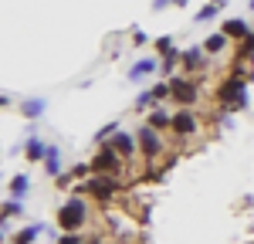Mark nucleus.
I'll use <instances>...</instances> for the list:
<instances>
[{"label":"nucleus","mask_w":254,"mask_h":244,"mask_svg":"<svg viewBox=\"0 0 254 244\" xmlns=\"http://www.w3.org/2000/svg\"><path fill=\"white\" fill-rule=\"evenodd\" d=\"M248 85L251 78L248 75H241V71H231V75H224L220 85H217V105L224 109V112H231V109H248L251 99H248Z\"/></svg>","instance_id":"1"},{"label":"nucleus","mask_w":254,"mask_h":244,"mask_svg":"<svg viewBox=\"0 0 254 244\" xmlns=\"http://www.w3.org/2000/svg\"><path fill=\"white\" fill-rule=\"evenodd\" d=\"M71 193H78V197H88V200L95 203H112L122 197V180L119 177H102V173H92L88 180H81L71 186Z\"/></svg>","instance_id":"2"},{"label":"nucleus","mask_w":254,"mask_h":244,"mask_svg":"<svg viewBox=\"0 0 254 244\" xmlns=\"http://www.w3.org/2000/svg\"><path fill=\"white\" fill-rule=\"evenodd\" d=\"M55 221H58V227L64 231V234H78L81 227L92 221V203H88V197H78V193H71V197H68V200L58 207Z\"/></svg>","instance_id":"3"},{"label":"nucleus","mask_w":254,"mask_h":244,"mask_svg":"<svg viewBox=\"0 0 254 244\" xmlns=\"http://www.w3.org/2000/svg\"><path fill=\"white\" fill-rule=\"evenodd\" d=\"M170 81V88H173V105L176 109H193L196 99H200V75H173Z\"/></svg>","instance_id":"4"},{"label":"nucleus","mask_w":254,"mask_h":244,"mask_svg":"<svg viewBox=\"0 0 254 244\" xmlns=\"http://www.w3.org/2000/svg\"><path fill=\"white\" fill-rule=\"evenodd\" d=\"M136 142H139L142 163H159L163 156H166V142H163V136H159V129H153V125H142V129L136 132Z\"/></svg>","instance_id":"5"},{"label":"nucleus","mask_w":254,"mask_h":244,"mask_svg":"<svg viewBox=\"0 0 254 244\" xmlns=\"http://www.w3.org/2000/svg\"><path fill=\"white\" fill-rule=\"evenodd\" d=\"M88 163H92V170L102 173V177H122V173H126V166H129V163L122 160L112 146H98L95 156H92Z\"/></svg>","instance_id":"6"},{"label":"nucleus","mask_w":254,"mask_h":244,"mask_svg":"<svg viewBox=\"0 0 254 244\" xmlns=\"http://www.w3.org/2000/svg\"><path fill=\"white\" fill-rule=\"evenodd\" d=\"M173 136H200V119H196L193 109H176L173 112V125H170Z\"/></svg>","instance_id":"7"},{"label":"nucleus","mask_w":254,"mask_h":244,"mask_svg":"<svg viewBox=\"0 0 254 244\" xmlns=\"http://www.w3.org/2000/svg\"><path fill=\"white\" fill-rule=\"evenodd\" d=\"M105 146H112L119 156L126 163H136V156H139V142H136V136L132 132H126V129H119L116 136H112V142H105Z\"/></svg>","instance_id":"8"},{"label":"nucleus","mask_w":254,"mask_h":244,"mask_svg":"<svg viewBox=\"0 0 254 244\" xmlns=\"http://www.w3.org/2000/svg\"><path fill=\"white\" fill-rule=\"evenodd\" d=\"M180 68L187 71V75H196V71H203L207 68V51L196 44V48H187L183 51V58H180Z\"/></svg>","instance_id":"9"},{"label":"nucleus","mask_w":254,"mask_h":244,"mask_svg":"<svg viewBox=\"0 0 254 244\" xmlns=\"http://www.w3.org/2000/svg\"><path fill=\"white\" fill-rule=\"evenodd\" d=\"M220 34H227L231 41H244V38H251L254 31H251V27H248L241 17H227L224 24H220Z\"/></svg>","instance_id":"10"},{"label":"nucleus","mask_w":254,"mask_h":244,"mask_svg":"<svg viewBox=\"0 0 254 244\" xmlns=\"http://www.w3.org/2000/svg\"><path fill=\"white\" fill-rule=\"evenodd\" d=\"M159 71V61L149 55V58H139L132 68H129V81H142V78H149V75H156Z\"/></svg>","instance_id":"11"},{"label":"nucleus","mask_w":254,"mask_h":244,"mask_svg":"<svg viewBox=\"0 0 254 244\" xmlns=\"http://www.w3.org/2000/svg\"><path fill=\"white\" fill-rule=\"evenodd\" d=\"M48 149H51V146H44L41 136H27V139H24V156H27V163H44Z\"/></svg>","instance_id":"12"},{"label":"nucleus","mask_w":254,"mask_h":244,"mask_svg":"<svg viewBox=\"0 0 254 244\" xmlns=\"http://www.w3.org/2000/svg\"><path fill=\"white\" fill-rule=\"evenodd\" d=\"M146 125H153V129H170L173 125V112H166V109H159V105H153L149 109V116H146Z\"/></svg>","instance_id":"13"},{"label":"nucleus","mask_w":254,"mask_h":244,"mask_svg":"<svg viewBox=\"0 0 254 244\" xmlns=\"http://www.w3.org/2000/svg\"><path fill=\"white\" fill-rule=\"evenodd\" d=\"M41 234H44V224H27V227H24V231H17V234H14L7 244H34Z\"/></svg>","instance_id":"14"},{"label":"nucleus","mask_w":254,"mask_h":244,"mask_svg":"<svg viewBox=\"0 0 254 244\" xmlns=\"http://www.w3.org/2000/svg\"><path fill=\"white\" fill-rule=\"evenodd\" d=\"M41 166H44V173H48V177H58V173H64V163H61L58 146H51V149H48V156H44V163H41Z\"/></svg>","instance_id":"15"},{"label":"nucleus","mask_w":254,"mask_h":244,"mask_svg":"<svg viewBox=\"0 0 254 244\" xmlns=\"http://www.w3.org/2000/svg\"><path fill=\"white\" fill-rule=\"evenodd\" d=\"M44 109H48V102H44V99H27L24 105H20V116L34 122V119H41V116H44Z\"/></svg>","instance_id":"16"},{"label":"nucleus","mask_w":254,"mask_h":244,"mask_svg":"<svg viewBox=\"0 0 254 244\" xmlns=\"http://www.w3.org/2000/svg\"><path fill=\"white\" fill-rule=\"evenodd\" d=\"M227 34H210V38L203 41V51H207V55H224V51H227Z\"/></svg>","instance_id":"17"},{"label":"nucleus","mask_w":254,"mask_h":244,"mask_svg":"<svg viewBox=\"0 0 254 244\" xmlns=\"http://www.w3.org/2000/svg\"><path fill=\"white\" fill-rule=\"evenodd\" d=\"M27 186H31V180H27L24 173H17V177H10V183H7V193H10L14 200H20V197L27 193Z\"/></svg>","instance_id":"18"},{"label":"nucleus","mask_w":254,"mask_h":244,"mask_svg":"<svg viewBox=\"0 0 254 244\" xmlns=\"http://www.w3.org/2000/svg\"><path fill=\"white\" fill-rule=\"evenodd\" d=\"M180 58H183V51H173V55H163V58H159V71H163L166 78H173V71H176V64H180Z\"/></svg>","instance_id":"19"},{"label":"nucleus","mask_w":254,"mask_h":244,"mask_svg":"<svg viewBox=\"0 0 254 244\" xmlns=\"http://www.w3.org/2000/svg\"><path fill=\"white\" fill-rule=\"evenodd\" d=\"M119 129H122L119 122H109V125H102V129H95V142H98V146H105V142H112V136H116Z\"/></svg>","instance_id":"20"},{"label":"nucleus","mask_w":254,"mask_h":244,"mask_svg":"<svg viewBox=\"0 0 254 244\" xmlns=\"http://www.w3.org/2000/svg\"><path fill=\"white\" fill-rule=\"evenodd\" d=\"M217 10H220V7H217L214 0H210V3H203V7H200V10L193 14V20H196V24H203V20H214V17H217Z\"/></svg>","instance_id":"21"},{"label":"nucleus","mask_w":254,"mask_h":244,"mask_svg":"<svg viewBox=\"0 0 254 244\" xmlns=\"http://www.w3.org/2000/svg\"><path fill=\"white\" fill-rule=\"evenodd\" d=\"M153 48H156V55H173L176 44H173V34H163V38L153 41Z\"/></svg>","instance_id":"22"},{"label":"nucleus","mask_w":254,"mask_h":244,"mask_svg":"<svg viewBox=\"0 0 254 244\" xmlns=\"http://www.w3.org/2000/svg\"><path fill=\"white\" fill-rule=\"evenodd\" d=\"M156 99H153V88H146V92H139L136 95V112H146V109H153Z\"/></svg>","instance_id":"23"},{"label":"nucleus","mask_w":254,"mask_h":244,"mask_svg":"<svg viewBox=\"0 0 254 244\" xmlns=\"http://www.w3.org/2000/svg\"><path fill=\"white\" fill-rule=\"evenodd\" d=\"M20 214H24V203H20V200H14V197H10V200L3 203V221H10V217H20Z\"/></svg>","instance_id":"24"},{"label":"nucleus","mask_w":254,"mask_h":244,"mask_svg":"<svg viewBox=\"0 0 254 244\" xmlns=\"http://www.w3.org/2000/svg\"><path fill=\"white\" fill-rule=\"evenodd\" d=\"M75 177H71V170H64V173H58V177H55V186H58V190H71V186H75Z\"/></svg>","instance_id":"25"},{"label":"nucleus","mask_w":254,"mask_h":244,"mask_svg":"<svg viewBox=\"0 0 254 244\" xmlns=\"http://www.w3.org/2000/svg\"><path fill=\"white\" fill-rule=\"evenodd\" d=\"M173 95V88H170V81H159V85H153V99H156V105L163 99H170Z\"/></svg>","instance_id":"26"},{"label":"nucleus","mask_w":254,"mask_h":244,"mask_svg":"<svg viewBox=\"0 0 254 244\" xmlns=\"http://www.w3.org/2000/svg\"><path fill=\"white\" fill-rule=\"evenodd\" d=\"M187 0H153V10H166V7H183Z\"/></svg>","instance_id":"27"},{"label":"nucleus","mask_w":254,"mask_h":244,"mask_svg":"<svg viewBox=\"0 0 254 244\" xmlns=\"http://www.w3.org/2000/svg\"><path fill=\"white\" fill-rule=\"evenodd\" d=\"M58 244H85V238H81V234H64V231H61Z\"/></svg>","instance_id":"28"},{"label":"nucleus","mask_w":254,"mask_h":244,"mask_svg":"<svg viewBox=\"0 0 254 244\" xmlns=\"http://www.w3.org/2000/svg\"><path fill=\"white\" fill-rule=\"evenodd\" d=\"M132 44L142 48V44H146V31H132Z\"/></svg>","instance_id":"29"},{"label":"nucleus","mask_w":254,"mask_h":244,"mask_svg":"<svg viewBox=\"0 0 254 244\" xmlns=\"http://www.w3.org/2000/svg\"><path fill=\"white\" fill-rule=\"evenodd\" d=\"M248 10H251V14H254V0H248Z\"/></svg>","instance_id":"30"}]
</instances>
